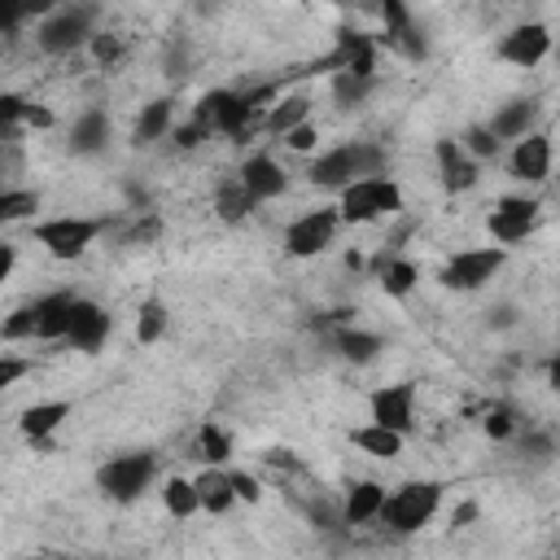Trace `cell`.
<instances>
[{"label": "cell", "instance_id": "obj_33", "mask_svg": "<svg viewBox=\"0 0 560 560\" xmlns=\"http://www.w3.org/2000/svg\"><path fill=\"white\" fill-rule=\"evenodd\" d=\"M166 328H171L166 302H162V298H144L140 311H136V341H140V346H153V341L166 337Z\"/></svg>", "mask_w": 560, "mask_h": 560}, {"label": "cell", "instance_id": "obj_27", "mask_svg": "<svg viewBox=\"0 0 560 560\" xmlns=\"http://www.w3.org/2000/svg\"><path fill=\"white\" fill-rule=\"evenodd\" d=\"M346 438H350L354 451H363V455H372V459H398L402 446H407V433H394V429H385V424H376V420L354 424Z\"/></svg>", "mask_w": 560, "mask_h": 560}, {"label": "cell", "instance_id": "obj_32", "mask_svg": "<svg viewBox=\"0 0 560 560\" xmlns=\"http://www.w3.org/2000/svg\"><path fill=\"white\" fill-rule=\"evenodd\" d=\"M328 88H332V101L341 105V109H359L372 92H376V74H354V70H332V79H328Z\"/></svg>", "mask_w": 560, "mask_h": 560}, {"label": "cell", "instance_id": "obj_37", "mask_svg": "<svg viewBox=\"0 0 560 560\" xmlns=\"http://www.w3.org/2000/svg\"><path fill=\"white\" fill-rule=\"evenodd\" d=\"M481 433L490 438V442H512L516 438V416H512V407H490L486 416H481Z\"/></svg>", "mask_w": 560, "mask_h": 560}, {"label": "cell", "instance_id": "obj_23", "mask_svg": "<svg viewBox=\"0 0 560 560\" xmlns=\"http://www.w3.org/2000/svg\"><path fill=\"white\" fill-rule=\"evenodd\" d=\"M74 298L70 289H52V293H39L31 306H35V341H66V324H70V311H74Z\"/></svg>", "mask_w": 560, "mask_h": 560}, {"label": "cell", "instance_id": "obj_18", "mask_svg": "<svg viewBox=\"0 0 560 560\" xmlns=\"http://www.w3.org/2000/svg\"><path fill=\"white\" fill-rule=\"evenodd\" d=\"M109 140H114V122H109V114H105L101 105H88V109H79V114L70 118L66 149H70L74 158H96V153L109 149Z\"/></svg>", "mask_w": 560, "mask_h": 560}, {"label": "cell", "instance_id": "obj_2", "mask_svg": "<svg viewBox=\"0 0 560 560\" xmlns=\"http://www.w3.org/2000/svg\"><path fill=\"white\" fill-rule=\"evenodd\" d=\"M381 171H389L385 144H376V140H341V144H328V149H319L311 158L306 184L324 188V192H341L346 184H354L363 175H381Z\"/></svg>", "mask_w": 560, "mask_h": 560}, {"label": "cell", "instance_id": "obj_43", "mask_svg": "<svg viewBox=\"0 0 560 560\" xmlns=\"http://www.w3.org/2000/svg\"><path fill=\"white\" fill-rule=\"evenodd\" d=\"M26 368H31L26 359H18L13 350H4V354H0V385L9 389V385H13L18 376H26Z\"/></svg>", "mask_w": 560, "mask_h": 560}, {"label": "cell", "instance_id": "obj_13", "mask_svg": "<svg viewBox=\"0 0 560 560\" xmlns=\"http://www.w3.org/2000/svg\"><path fill=\"white\" fill-rule=\"evenodd\" d=\"M433 166H438L442 192H451V197H464L481 184V162L464 149L459 136H438L433 140Z\"/></svg>", "mask_w": 560, "mask_h": 560}, {"label": "cell", "instance_id": "obj_46", "mask_svg": "<svg viewBox=\"0 0 560 560\" xmlns=\"http://www.w3.org/2000/svg\"><path fill=\"white\" fill-rule=\"evenodd\" d=\"M547 385L560 394V346H556V354L547 359Z\"/></svg>", "mask_w": 560, "mask_h": 560}, {"label": "cell", "instance_id": "obj_35", "mask_svg": "<svg viewBox=\"0 0 560 560\" xmlns=\"http://www.w3.org/2000/svg\"><path fill=\"white\" fill-rule=\"evenodd\" d=\"M459 140H464V149H468L481 166H486V162H499V158H503V149H508V144L490 131V122H472V127H464V131H459Z\"/></svg>", "mask_w": 560, "mask_h": 560}, {"label": "cell", "instance_id": "obj_15", "mask_svg": "<svg viewBox=\"0 0 560 560\" xmlns=\"http://www.w3.org/2000/svg\"><path fill=\"white\" fill-rule=\"evenodd\" d=\"M109 332H114V315L92 298H74L70 324H66V346L83 350V354H96L109 341Z\"/></svg>", "mask_w": 560, "mask_h": 560}, {"label": "cell", "instance_id": "obj_16", "mask_svg": "<svg viewBox=\"0 0 560 560\" xmlns=\"http://www.w3.org/2000/svg\"><path fill=\"white\" fill-rule=\"evenodd\" d=\"M236 179L254 192V201H258V206H267V201H276V197H284V192H289V171H284L267 149L249 153V158L236 166Z\"/></svg>", "mask_w": 560, "mask_h": 560}, {"label": "cell", "instance_id": "obj_5", "mask_svg": "<svg viewBox=\"0 0 560 560\" xmlns=\"http://www.w3.org/2000/svg\"><path fill=\"white\" fill-rule=\"evenodd\" d=\"M442 503H446V486H442V481H433V477H411V481H402V486L389 490L385 512H381V525H385L389 534H398V538L420 534V529L433 525V516L442 512Z\"/></svg>", "mask_w": 560, "mask_h": 560}, {"label": "cell", "instance_id": "obj_28", "mask_svg": "<svg viewBox=\"0 0 560 560\" xmlns=\"http://www.w3.org/2000/svg\"><path fill=\"white\" fill-rule=\"evenodd\" d=\"M311 105H315V101H311L306 92H280V96H276V105H271V109H267V118H262V131H267L271 140H280L284 131H293L298 122H306V118H311Z\"/></svg>", "mask_w": 560, "mask_h": 560}, {"label": "cell", "instance_id": "obj_10", "mask_svg": "<svg viewBox=\"0 0 560 560\" xmlns=\"http://www.w3.org/2000/svg\"><path fill=\"white\" fill-rule=\"evenodd\" d=\"M538 223H542V201L538 197H525V192H503L490 206V214H486L490 241H499L508 249L521 245V241H529L538 232Z\"/></svg>", "mask_w": 560, "mask_h": 560}, {"label": "cell", "instance_id": "obj_21", "mask_svg": "<svg viewBox=\"0 0 560 560\" xmlns=\"http://www.w3.org/2000/svg\"><path fill=\"white\" fill-rule=\"evenodd\" d=\"M538 118H542V101H538V96H512V101H503L486 122H490V131H494L503 144H512V140H521V136H529V131L538 127Z\"/></svg>", "mask_w": 560, "mask_h": 560}, {"label": "cell", "instance_id": "obj_44", "mask_svg": "<svg viewBox=\"0 0 560 560\" xmlns=\"http://www.w3.org/2000/svg\"><path fill=\"white\" fill-rule=\"evenodd\" d=\"M57 4H61V0H18V9L26 13V22H31V18L39 22V18H44V13H52Z\"/></svg>", "mask_w": 560, "mask_h": 560}, {"label": "cell", "instance_id": "obj_9", "mask_svg": "<svg viewBox=\"0 0 560 560\" xmlns=\"http://www.w3.org/2000/svg\"><path fill=\"white\" fill-rule=\"evenodd\" d=\"M341 228H346V223H341L337 201H332V206H315V210H302V214H293V219L284 223L280 245H284L289 258L311 262V258H319V254H328V249L337 245V232H341Z\"/></svg>", "mask_w": 560, "mask_h": 560}, {"label": "cell", "instance_id": "obj_22", "mask_svg": "<svg viewBox=\"0 0 560 560\" xmlns=\"http://www.w3.org/2000/svg\"><path fill=\"white\" fill-rule=\"evenodd\" d=\"M192 481H197V499H201L206 516H228L241 503L228 464H201V472H192Z\"/></svg>", "mask_w": 560, "mask_h": 560}, {"label": "cell", "instance_id": "obj_26", "mask_svg": "<svg viewBox=\"0 0 560 560\" xmlns=\"http://www.w3.org/2000/svg\"><path fill=\"white\" fill-rule=\"evenodd\" d=\"M175 101L171 96H153L149 105H140V114H136V127H131V140L136 144H158V140H166L171 131H175Z\"/></svg>", "mask_w": 560, "mask_h": 560}, {"label": "cell", "instance_id": "obj_19", "mask_svg": "<svg viewBox=\"0 0 560 560\" xmlns=\"http://www.w3.org/2000/svg\"><path fill=\"white\" fill-rule=\"evenodd\" d=\"M70 411H74L70 398H35L31 407L18 411V429L31 446H48V438L70 420Z\"/></svg>", "mask_w": 560, "mask_h": 560}, {"label": "cell", "instance_id": "obj_7", "mask_svg": "<svg viewBox=\"0 0 560 560\" xmlns=\"http://www.w3.org/2000/svg\"><path fill=\"white\" fill-rule=\"evenodd\" d=\"M503 267H508V245H499V241H490V245H464V249H455L438 267V284L451 289V293H477Z\"/></svg>", "mask_w": 560, "mask_h": 560}, {"label": "cell", "instance_id": "obj_6", "mask_svg": "<svg viewBox=\"0 0 560 560\" xmlns=\"http://www.w3.org/2000/svg\"><path fill=\"white\" fill-rule=\"evenodd\" d=\"M337 210H341L346 228H368V223L394 219L402 210V184L389 171L363 175V179H354V184H346L337 192Z\"/></svg>", "mask_w": 560, "mask_h": 560}, {"label": "cell", "instance_id": "obj_24", "mask_svg": "<svg viewBox=\"0 0 560 560\" xmlns=\"http://www.w3.org/2000/svg\"><path fill=\"white\" fill-rule=\"evenodd\" d=\"M372 276H376V284H381V293H385V298H394V302L411 298V293H416V284H420V267H416L407 254H398V249L381 254Z\"/></svg>", "mask_w": 560, "mask_h": 560}, {"label": "cell", "instance_id": "obj_42", "mask_svg": "<svg viewBox=\"0 0 560 560\" xmlns=\"http://www.w3.org/2000/svg\"><path fill=\"white\" fill-rule=\"evenodd\" d=\"M22 127H31V131H48V127H57V114L48 109V105H26V118H22Z\"/></svg>", "mask_w": 560, "mask_h": 560}, {"label": "cell", "instance_id": "obj_40", "mask_svg": "<svg viewBox=\"0 0 560 560\" xmlns=\"http://www.w3.org/2000/svg\"><path fill=\"white\" fill-rule=\"evenodd\" d=\"M171 140H175V149H197L201 140H210V131H206L197 118H188V122H175Z\"/></svg>", "mask_w": 560, "mask_h": 560}, {"label": "cell", "instance_id": "obj_36", "mask_svg": "<svg viewBox=\"0 0 560 560\" xmlns=\"http://www.w3.org/2000/svg\"><path fill=\"white\" fill-rule=\"evenodd\" d=\"M88 52H92V61H96V66H105V70H109V66H118V61H122L127 39H122L118 31H96V35H92V44H88Z\"/></svg>", "mask_w": 560, "mask_h": 560}, {"label": "cell", "instance_id": "obj_14", "mask_svg": "<svg viewBox=\"0 0 560 560\" xmlns=\"http://www.w3.org/2000/svg\"><path fill=\"white\" fill-rule=\"evenodd\" d=\"M503 162H508V175L516 184H547L551 179V162H556V144H551L547 131L534 127L529 136H521V140L508 144Z\"/></svg>", "mask_w": 560, "mask_h": 560}, {"label": "cell", "instance_id": "obj_45", "mask_svg": "<svg viewBox=\"0 0 560 560\" xmlns=\"http://www.w3.org/2000/svg\"><path fill=\"white\" fill-rule=\"evenodd\" d=\"M13 267H18V245H13V241H4V245H0V280H9V276H13Z\"/></svg>", "mask_w": 560, "mask_h": 560}, {"label": "cell", "instance_id": "obj_41", "mask_svg": "<svg viewBox=\"0 0 560 560\" xmlns=\"http://www.w3.org/2000/svg\"><path fill=\"white\" fill-rule=\"evenodd\" d=\"M232 486H236V499H241V503H258V499H262V481H258L254 472L232 468Z\"/></svg>", "mask_w": 560, "mask_h": 560}, {"label": "cell", "instance_id": "obj_17", "mask_svg": "<svg viewBox=\"0 0 560 560\" xmlns=\"http://www.w3.org/2000/svg\"><path fill=\"white\" fill-rule=\"evenodd\" d=\"M372 9L381 13V26H385V44L398 48L402 57H424V35L416 26V13L407 0H372Z\"/></svg>", "mask_w": 560, "mask_h": 560}, {"label": "cell", "instance_id": "obj_20", "mask_svg": "<svg viewBox=\"0 0 560 560\" xmlns=\"http://www.w3.org/2000/svg\"><path fill=\"white\" fill-rule=\"evenodd\" d=\"M385 499H389V490L376 477L350 481L341 494V525H376L385 512Z\"/></svg>", "mask_w": 560, "mask_h": 560}, {"label": "cell", "instance_id": "obj_38", "mask_svg": "<svg viewBox=\"0 0 560 560\" xmlns=\"http://www.w3.org/2000/svg\"><path fill=\"white\" fill-rule=\"evenodd\" d=\"M280 144L293 149V153H306V158H315V153L324 149V144H319V127H315V118H306V122H298L293 131H284Z\"/></svg>", "mask_w": 560, "mask_h": 560}, {"label": "cell", "instance_id": "obj_11", "mask_svg": "<svg viewBox=\"0 0 560 560\" xmlns=\"http://www.w3.org/2000/svg\"><path fill=\"white\" fill-rule=\"evenodd\" d=\"M551 52H556V35H551L547 22H516V26H508V31L499 35V44H494V57H499L503 66H512V70H534V66H542Z\"/></svg>", "mask_w": 560, "mask_h": 560}, {"label": "cell", "instance_id": "obj_47", "mask_svg": "<svg viewBox=\"0 0 560 560\" xmlns=\"http://www.w3.org/2000/svg\"><path fill=\"white\" fill-rule=\"evenodd\" d=\"M503 4H521V0H503Z\"/></svg>", "mask_w": 560, "mask_h": 560}, {"label": "cell", "instance_id": "obj_3", "mask_svg": "<svg viewBox=\"0 0 560 560\" xmlns=\"http://www.w3.org/2000/svg\"><path fill=\"white\" fill-rule=\"evenodd\" d=\"M96 18H101V9L92 0H61L52 13H44L35 22V48L44 57H70L92 44V35L101 31Z\"/></svg>", "mask_w": 560, "mask_h": 560}, {"label": "cell", "instance_id": "obj_34", "mask_svg": "<svg viewBox=\"0 0 560 560\" xmlns=\"http://www.w3.org/2000/svg\"><path fill=\"white\" fill-rule=\"evenodd\" d=\"M232 433L219 424V420H206L197 429V459L201 464H232Z\"/></svg>", "mask_w": 560, "mask_h": 560}, {"label": "cell", "instance_id": "obj_8", "mask_svg": "<svg viewBox=\"0 0 560 560\" xmlns=\"http://www.w3.org/2000/svg\"><path fill=\"white\" fill-rule=\"evenodd\" d=\"M158 481V455L153 451H118L96 468V490L109 503H136Z\"/></svg>", "mask_w": 560, "mask_h": 560}, {"label": "cell", "instance_id": "obj_31", "mask_svg": "<svg viewBox=\"0 0 560 560\" xmlns=\"http://www.w3.org/2000/svg\"><path fill=\"white\" fill-rule=\"evenodd\" d=\"M39 210H44L39 188H18V184L0 188V223H35Z\"/></svg>", "mask_w": 560, "mask_h": 560}, {"label": "cell", "instance_id": "obj_1", "mask_svg": "<svg viewBox=\"0 0 560 560\" xmlns=\"http://www.w3.org/2000/svg\"><path fill=\"white\" fill-rule=\"evenodd\" d=\"M276 96H280L276 83H258V88H210L192 105V118L210 136H228V140L245 144L254 136V127H262V118L276 105Z\"/></svg>", "mask_w": 560, "mask_h": 560}, {"label": "cell", "instance_id": "obj_4", "mask_svg": "<svg viewBox=\"0 0 560 560\" xmlns=\"http://www.w3.org/2000/svg\"><path fill=\"white\" fill-rule=\"evenodd\" d=\"M109 228L105 214H39L31 223V241L52 258V262H79L101 232Z\"/></svg>", "mask_w": 560, "mask_h": 560}, {"label": "cell", "instance_id": "obj_29", "mask_svg": "<svg viewBox=\"0 0 560 560\" xmlns=\"http://www.w3.org/2000/svg\"><path fill=\"white\" fill-rule=\"evenodd\" d=\"M258 210V201H254V192L232 175V179H223L219 188H214V214L228 223V228H236V223H245L249 214Z\"/></svg>", "mask_w": 560, "mask_h": 560}, {"label": "cell", "instance_id": "obj_39", "mask_svg": "<svg viewBox=\"0 0 560 560\" xmlns=\"http://www.w3.org/2000/svg\"><path fill=\"white\" fill-rule=\"evenodd\" d=\"M26 105H31V101L18 96V92H4V96H0V122H4V131H13V127L26 118Z\"/></svg>", "mask_w": 560, "mask_h": 560}, {"label": "cell", "instance_id": "obj_12", "mask_svg": "<svg viewBox=\"0 0 560 560\" xmlns=\"http://www.w3.org/2000/svg\"><path fill=\"white\" fill-rule=\"evenodd\" d=\"M416 411H420V389L416 381H389L376 385L368 394V420L394 429V433H411L416 429Z\"/></svg>", "mask_w": 560, "mask_h": 560}, {"label": "cell", "instance_id": "obj_25", "mask_svg": "<svg viewBox=\"0 0 560 560\" xmlns=\"http://www.w3.org/2000/svg\"><path fill=\"white\" fill-rule=\"evenodd\" d=\"M332 350H337L346 363H354V368H368V363H376V359H381L385 341H381V332H372V328H359V324H341V328L332 332Z\"/></svg>", "mask_w": 560, "mask_h": 560}, {"label": "cell", "instance_id": "obj_30", "mask_svg": "<svg viewBox=\"0 0 560 560\" xmlns=\"http://www.w3.org/2000/svg\"><path fill=\"white\" fill-rule=\"evenodd\" d=\"M162 508H166V516H175V521H192L197 512H201V499H197V481L192 477H184V472H171V477H162Z\"/></svg>", "mask_w": 560, "mask_h": 560}]
</instances>
